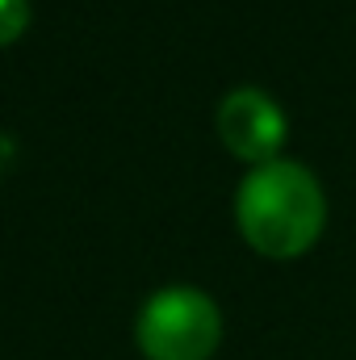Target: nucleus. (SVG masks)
I'll list each match as a JSON object with an SVG mask.
<instances>
[{
  "label": "nucleus",
  "mask_w": 356,
  "mask_h": 360,
  "mask_svg": "<svg viewBox=\"0 0 356 360\" xmlns=\"http://www.w3.org/2000/svg\"><path fill=\"white\" fill-rule=\"evenodd\" d=\"M243 239L272 260L302 256L327 222V197L310 168L293 160H272L252 168L235 197Z\"/></svg>",
  "instance_id": "nucleus-1"
},
{
  "label": "nucleus",
  "mask_w": 356,
  "mask_h": 360,
  "mask_svg": "<svg viewBox=\"0 0 356 360\" xmlns=\"http://www.w3.org/2000/svg\"><path fill=\"white\" fill-rule=\"evenodd\" d=\"M222 340L218 306L189 285L160 289L139 314V348L147 360H210Z\"/></svg>",
  "instance_id": "nucleus-2"
},
{
  "label": "nucleus",
  "mask_w": 356,
  "mask_h": 360,
  "mask_svg": "<svg viewBox=\"0 0 356 360\" xmlns=\"http://www.w3.org/2000/svg\"><path fill=\"white\" fill-rule=\"evenodd\" d=\"M218 134L222 143L248 160V164H272L285 143V113L281 105L260 89H235L218 105Z\"/></svg>",
  "instance_id": "nucleus-3"
},
{
  "label": "nucleus",
  "mask_w": 356,
  "mask_h": 360,
  "mask_svg": "<svg viewBox=\"0 0 356 360\" xmlns=\"http://www.w3.org/2000/svg\"><path fill=\"white\" fill-rule=\"evenodd\" d=\"M25 25H30V0H0V46L21 38Z\"/></svg>",
  "instance_id": "nucleus-4"
}]
</instances>
